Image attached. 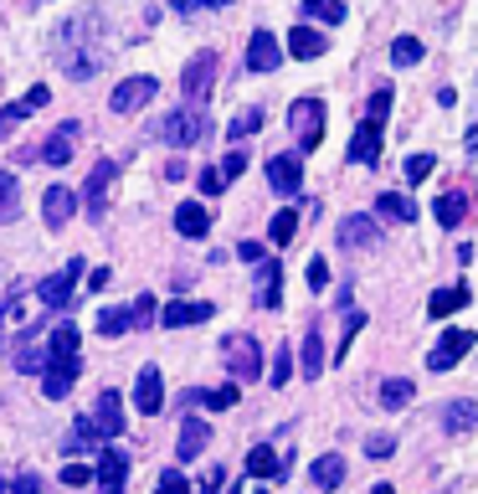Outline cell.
<instances>
[{
	"label": "cell",
	"mask_w": 478,
	"mask_h": 494,
	"mask_svg": "<svg viewBox=\"0 0 478 494\" xmlns=\"http://www.w3.org/2000/svg\"><path fill=\"white\" fill-rule=\"evenodd\" d=\"M78 350H83V329L78 325H52L46 329V361H42V396L63 402L72 381H78Z\"/></svg>",
	"instance_id": "cell-1"
},
{
	"label": "cell",
	"mask_w": 478,
	"mask_h": 494,
	"mask_svg": "<svg viewBox=\"0 0 478 494\" xmlns=\"http://www.w3.org/2000/svg\"><path fill=\"white\" fill-rule=\"evenodd\" d=\"M206 129H211L206 108H201V103H186V108H170L165 119H160V140L175 144V149H186V144L206 140Z\"/></svg>",
	"instance_id": "cell-2"
},
{
	"label": "cell",
	"mask_w": 478,
	"mask_h": 494,
	"mask_svg": "<svg viewBox=\"0 0 478 494\" xmlns=\"http://www.w3.org/2000/svg\"><path fill=\"white\" fill-rule=\"evenodd\" d=\"M222 361H227L231 381H257L263 376V345L252 335H227L222 340Z\"/></svg>",
	"instance_id": "cell-3"
},
{
	"label": "cell",
	"mask_w": 478,
	"mask_h": 494,
	"mask_svg": "<svg viewBox=\"0 0 478 494\" xmlns=\"http://www.w3.org/2000/svg\"><path fill=\"white\" fill-rule=\"evenodd\" d=\"M289 124H293V140H298V155L324 144V103L319 98H298L289 108Z\"/></svg>",
	"instance_id": "cell-4"
},
{
	"label": "cell",
	"mask_w": 478,
	"mask_h": 494,
	"mask_svg": "<svg viewBox=\"0 0 478 494\" xmlns=\"http://www.w3.org/2000/svg\"><path fill=\"white\" fill-rule=\"evenodd\" d=\"M11 361H16V370H26V376H42V361H46V325L42 319H26L21 325L16 345H11Z\"/></svg>",
	"instance_id": "cell-5"
},
{
	"label": "cell",
	"mask_w": 478,
	"mask_h": 494,
	"mask_svg": "<svg viewBox=\"0 0 478 494\" xmlns=\"http://www.w3.org/2000/svg\"><path fill=\"white\" fill-rule=\"evenodd\" d=\"M78 278H83V258H72L63 273L42 278V284H37V299H42V309H67V304H72V299H78Z\"/></svg>",
	"instance_id": "cell-6"
},
{
	"label": "cell",
	"mask_w": 478,
	"mask_h": 494,
	"mask_svg": "<svg viewBox=\"0 0 478 494\" xmlns=\"http://www.w3.org/2000/svg\"><path fill=\"white\" fill-rule=\"evenodd\" d=\"M155 93H160V78L139 72V78H124L113 93H108V108H113V114H134V108L155 103Z\"/></svg>",
	"instance_id": "cell-7"
},
{
	"label": "cell",
	"mask_w": 478,
	"mask_h": 494,
	"mask_svg": "<svg viewBox=\"0 0 478 494\" xmlns=\"http://www.w3.org/2000/svg\"><path fill=\"white\" fill-rule=\"evenodd\" d=\"M334 243L350 247V252H365V247H381V222H375L371 211H355L345 222L334 226Z\"/></svg>",
	"instance_id": "cell-8"
},
{
	"label": "cell",
	"mask_w": 478,
	"mask_h": 494,
	"mask_svg": "<svg viewBox=\"0 0 478 494\" xmlns=\"http://www.w3.org/2000/svg\"><path fill=\"white\" fill-rule=\"evenodd\" d=\"M180 88H186L190 103H206L211 88H216V52H196L186 62V72H180Z\"/></svg>",
	"instance_id": "cell-9"
},
{
	"label": "cell",
	"mask_w": 478,
	"mask_h": 494,
	"mask_svg": "<svg viewBox=\"0 0 478 494\" xmlns=\"http://www.w3.org/2000/svg\"><path fill=\"white\" fill-rule=\"evenodd\" d=\"M119 181V165L113 160H98L93 170H88V181H83V206H88V217L98 222L108 211V185Z\"/></svg>",
	"instance_id": "cell-10"
},
{
	"label": "cell",
	"mask_w": 478,
	"mask_h": 494,
	"mask_svg": "<svg viewBox=\"0 0 478 494\" xmlns=\"http://www.w3.org/2000/svg\"><path fill=\"white\" fill-rule=\"evenodd\" d=\"M474 329H442V340L432 345V355H427V370H453L468 350H474Z\"/></svg>",
	"instance_id": "cell-11"
},
{
	"label": "cell",
	"mask_w": 478,
	"mask_h": 494,
	"mask_svg": "<svg viewBox=\"0 0 478 494\" xmlns=\"http://www.w3.org/2000/svg\"><path fill=\"white\" fill-rule=\"evenodd\" d=\"M211 314H216L211 299H170L155 319H160V329H186V325H206Z\"/></svg>",
	"instance_id": "cell-12"
},
{
	"label": "cell",
	"mask_w": 478,
	"mask_h": 494,
	"mask_svg": "<svg viewBox=\"0 0 478 494\" xmlns=\"http://www.w3.org/2000/svg\"><path fill=\"white\" fill-rule=\"evenodd\" d=\"M242 67H247V72H278V67H283V41L273 37V31H252Z\"/></svg>",
	"instance_id": "cell-13"
},
{
	"label": "cell",
	"mask_w": 478,
	"mask_h": 494,
	"mask_svg": "<svg viewBox=\"0 0 478 494\" xmlns=\"http://www.w3.org/2000/svg\"><path fill=\"white\" fill-rule=\"evenodd\" d=\"M268 185L273 191H278V196H298V191H304V160H298V155H289V149H283V155H273L268 160Z\"/></svg>",
	"instance_id": "cell-14"
},
{
	"label": "cell",
	"mask_w": 478,
	"mask_h": 494,
	"mask_svg": "<svg viewBox=\"0 0 478 494\" xmlns=\"http://www.w3.org/2000/svg\"><path fill=\"white\" fill-rule=\"evenodd\" d=\"M93 428H98L104 443L124 438V396H119V391H104V396H98V407H93Z\"/></svg>",
	"instance_id": "cell-15"
},
{
	"label": "cell",
	"mask_w": 478,
	"mask_h": 494,
	"mask_svg": "<svg viewBox=\"0 0 478 494\" xmlns=\"http://www.w3.org/2000/svg\"><path fill=\"white\" fill-rule=\"evenodd\" d=\"M134 407L145 412V417L165 412V376H160V366L139 370V381H134Z\"/></svg>",
	"instance_id": "cell-16"
},
{
	"label": "cell",
	"mask_w": 478,
	"mask_h": 494,
	"mask_svg": "<svg viewBox=\"0 0 478 494\" xmlns=\"http://www.w3.org/2000/svg\"><path fill=\"white\" fill-rule=\"evenodd\" d=\"M98 490L104 494H124V484H129V458H124V448H104L98 453Z\"/></svg>",
	"instance_id": "cell-17"
},
{
	"label": "cell",
	"mask_w": 478,
	"mask_h": 494,
	"mask_svg": "<svg viewBox=\"0 0 478 494\" xmlns=\"http://www.w3.org/2000/svg\"><path fill=\"white\" fill-rule=\"evenodd\" d=\"M206 443H211L206 417H186V422H180V443H175V458H180V464H196V458H206Z\"/></svg>",
	"instance_id": "cell-18"
},
{
	"label": "cell",
	"mask_w": 478,
	"mask_h": 494,
	"mask_svg": "<svg viewBox=\"0 0 478 494\" xmlns=\"http://www.w3.org/2000/svg\"><path fill=\"white\" fill-rule=\"evenodd\" d=\"M83 134V124L78 119H67V124H57V134L42 144V165H52V170H63V165H72V140Z\"/></svg>",
	"instance_id": "cell-19"
},
{
	"label": "cell",
	"mask_w": 478,
	"mask_h": 494,
	"mask_svg": "<svg viewBox=\"0 0 478 494\" xmlns=\"http://www.w3.org/2000/svg\"><path fill=\"white\" fill-rule=\"evenodd\" d=\"M72 211H78V196H72L67 185H52L42 196V222L52 226V232H63V226L72 222Z\"/></svg>",
	"instance_id": "cell-20"
},
{
	"label": "cell",
	"mask_w": 478,
	"mask_h": 494,
	"mask_svg": "<svg viewBox=\"0 0 478 494\" xmlns=\"http://www.w3.org/2000/svg\"><path fill=\"white\" fill-rule=\"evenodd\" d=\"M289 464L293 458H283V453L268 448V443H257V448L247 453V479H289Z\"/></svg>",
	"instance_id": "cell-21"
},
{
	"label": "cell",
	"mask_w": 478,
	"mask_h": 494,
	"mask_svg": "<svg viewBox=\"0 0 478 494\" xmlns=\"http://www.w3.org/2000/svg\"><path fill=\"white\" fill-rule=\"evenodd\" d=\"M257 304L263 309L283 304V263H278V258H263V263H257Z\"/></svg>",
	"instance_id": "cell-22"
},
{
	"label": "cell",
	"mask_w": 478,
	"mask_h": 494,
	"mask_svg": "<svg viewBox=\"0 0 478 494\" xmlns=\"http://www.w3.org/2000/svg\"><path fill=\"white\" fill-rule=\"evenodd\" d=\"M375 160H381V124L365 119L350 140V165H375Z\"/></svg>",
	"instance_id": "cell-23"
},
{
	"label": "cell",
	"mask_w": 478,
	"mask_h": 494,
	"mask_svg": "<svg viewBox=\"0 0 478 494\" xmlns=\"http://www.w3.org/2000/svg\"><path fill=\"white\" fill-rule=\"evenodd\" d=\"M432 211H437L442 226H457L463 217H468V185H448V191L432 201Z\"/></svg>",
	"instance_id": "cell-24"
},
{
	"label": "cell",
	"mask_w": 478,
	"mask_h": 494,
	"mask_svg": "<svg viewBox=\"0 0 478 494\" xmlns=\"http://www.w3.org/2000/svg\"><path fill=\"white\" fill-rule=\"evenodd\" d=\"M175 232H180V237H190V243H196V237H206V232H211V211L201 201L175 206Z\"/></svg>",
	"instance_id": "cell-25"
},
{
	"label": "cell",
	"mask_w": 478,
	"mask_h": 494,
	"mask_svg": "<svg viewBox=\"0 0 478 494\" xmlns=\"http://www.w3.org/2000/svg\"><path fill=\"white\" fill-rule=\"evenodd\" d=\"M324 47H330V37H324V31H314V26H293V31H289V57L314 62V57H324Z\"/></svg>",
	"instance_id": "cell-26"
},
{
	"label": "cell",
	"mask_w": 478,
	"mask_h": 494,
	"mask_svg": "<svg viewBox=\"0 0 478 494\" xmlns=\"http://www.w3.org/2000/svg\"><path fill=\"white\" fill-rule=\"evenodd\" d=\"M468 299H474L468 284H448V288H437L432 299H427V314H432V319H448V314H457Z\"/></svg>",
	"instance_id": "cell-27"
},
{
	"label": "cell",
	"mask_w": 478,
	"mask_h": 494,
	"mask_svg": "<svg viewBox=\"0 0 478 494\" xmlns=\"http://www.w3.org/2000/svg\"><path fill=\"white\" fill-rule=\"evenodd\" d=\"M442 428L457 432V438H463V432H474L478 428V402H468V396L448 402V407H442Z\"/></svg>",
	"instance_id": "cell-28"
},
{
	"label": "cell",
	"mask_w": 478,
	"mask_h": 494,
	"mask_svg": "<svg viewBox=\"0 0 478 494\" xmlns=\"http://www.w3.org/2000/svg\"><path fill=\"white\" fill-rule=\"evenodd\" d=\"M298 366H304V376H324V329H319V325L304 329V345H298Z\"/></svg>",
	"instance_id": "cell-29"
},
{
	"label": "cell",
	"mask_w": 478,
	"mask_h": 494,
	"mask_svg": "<svg viewBox=\"0 0 478 494\" xmlns=\"http://www.w3.org/2000/svg\"><path fill=\"white\" fill-rule=\"evenodd\" d=\"M375 211H381L386 222H416V201L401 196V191H381V196H375Z\"/></svg>",
	"instance_id": "cell-30"
},
{
	"label": "cell",
	"mask_w": 478,
	"mask_h": 494,
	"mask_svg": "<svg viewBox=\"0 0 478 494\" xmlns=\"http://www.w3.org/2000/svg\"><path fill=\"white\" fill-rule=\"evenodd\" d=\"M412 396H416L412 376H386V381H381V407H386V412L412 407Z\"/></svg>",
	"instance_id": "cell-31"
},
{
	"label": "cell",
	"mask_w": 478,
	"mask_h": 494,
	"mask_svg": "<svg viewBox=\"0 0 478 494\" xmlns=\"http://www.w3.org/2000/svg\"><path fill=\"white\" fill-rule=\"evenodd\" d=\"M314 484H319L324 494H334L340 484H345V458H340V453H324V458L314 464Z\"/></svg>",
	"instance_id": "cell-32"
},
{
	"label": "cell",
	"mask_w": 478,
	"mask_h": 494,
	"mask_svg": "<svg viewBox=\"0 0 478 494\" xmlns=\"http://www.w3.org/2000/svg\"><path fill=\"white\" fill-rule=\"evenodd\" d=\"M190 402H201V407H206V412H227V407H237V402H242V391H237V381H227V387L196 391Z\"/></svg>",
	"instance_id": "cell-33"
},
{
	"label": "cell",
	"mask_w": 478,
	"mask_h": 494,
	"mask_svg": "<svg viewBox=\"0 0 478 494\" xmlns=\"http://www.w3.org/2000/svg\"><path fill=\"white\" fill-rule=\"evenodd\" d=\"M21 217V185L11 170H0V222H16Z\"/></svg>",
	"instance_id": "cell-34"
},
{
	"label": "cell",
	"mask_w": 478,
	"mask_h": 494,
	"mask_svg": "<svg viewBox=\"0 0 478 494\" xmlns=\"http://www.w3.org/2000/svg\"><path fill=\"white\" fill-rule=\"evenodd\" d=\"M293 232H298V211H293V206H283V211L268 222V243H273V247H289Z\"/></svg>",
	"instance_id": "cell-35"
},
{
	"label": "cell",
	"mask_w": 478,
	"mask_h": 494,
	"mask_svg": "<svg viewBox=\"0 0 478 494\" xmlns=\"http://www.w3.org/2000/svg\"><path fill=\"white\" fill-rule=\"evenodd\" d=\"M134 329V319H129V304H113L98 314V335H108V340H119V335H129Z\"/></svg>",
	"instance_id": "cell-36"
},
{
	"label": "cell",
	"mask_w": 478,
	"mask_h": 494,
	"mask_svg": "<svg viewBox=\"0 0 478 494\" xmlns=\"http://www.w3.org/2000/svg\"><path fill=\"white\" fill-rule=\"evenodd\" d=\"M257 129H263V108H257V103H247V108H242V114H237V119L227 124L231 140H252Z\"/></svg>",
	"instance_id": "cell-37"
},
{
	"label": "cell",
	"mask_w": 478,
	"mask_h": 494,
	"mask_svg": "<svg viewBox=\"0 0 478 494\" xmlns=\"http://www.w3.org/2000/svg\"><path fill=\"white\" fill-rule=\"evenodd\" d=\"M422 57H427V47H422L416 37H396L391 41V62H396V67H416Z\"/></svg>",
	"instance_id": "cell-38"
},
{
	"label": "cell",
	"mask_w": 478,
	"mask_h": 494,
	"mask_svg": "<svg viewBox=\"0 0 478 494\" xmlns=\"http://www.w3.org/2000/svg\"><path fill=\"white\" fill-rule=\"evenodd\" d=\"M98 443H104V438H98V428H93V417H78V422H72V448H83V453H104Z\"/></svg>",
	"instance_id": "cell-39"
},
{
	"label": "cell",
	"mask_w": 478,
	"mask_h": 494,
	"mask_svg": "<svg viewBox=\"0 0 478 494\" xmlns=\"http://www.w3.org/2000/svg\"><path fill=\"white\" fill-rule=\"evenodd\" d=\"M432 155H407V160H401V175H407V185H422L427 181V175H432Z\"/></svg>",
	"instance_id": "cell-40"
},
{
	"label": "cell",
	"mask_w": 478,
	"mask_h": 494,
	"mask_svg": "<svg viewBox=\"0 0 478 494\" xmlns=\"http://www.w3.org/2000/svg\"><path fill=\"white\" fill-rule=\"evenodd\" d=\"M365 329V314L360 309H345V329H340V350H334V361H345V350H350V340Z\"/></svg>",
	"instance_id": "cell-41"
},
{
	"label": "cell",
	"mask_w": 478,
	"mask_h": 494,
	"mask_svg": "<svg viewBox=\"0 0 478 494\" xmlns=\"http://www.w3.org/2000/svg\"><path fill=\"white\" fill-rule=\"evenodd\" d=\"M26 114H31V108H26L21 98H16V103H5V108H0V140H11V134H16V124H21Z\"/></svg>",
	"instance_id": "cell-42"
},
{
	"label": "cell",
	"mask_w": 478,
	"mask_h": 494,
	"mask_svg": "<svg viewBox=\"0 0 478 494\" xmlns=\"http://www.w3.org/2000/svg\"><path fill=\"white\" fill-rule=\"evenodd\" d=\"M155 314H160V309H155V299H149V294H139V299L129 304V319H134V329H149V325H155Z\"/></svg>",
	"instance_id": "cell-43"
},
{
	"label": "cell",
	"mask_w": 478,
	"mask_h": 494,
	"mask_svg": "<svg viewBox=\"0 0 478 494\" xmlns=\"http://www.w3.org/2000/svg\"><path fill=\"white\" fill-rule=\"evenodd\" d=\"M386 114H391V88H375V93H371V108H365V119L386 129Z\"/></svg>",
	"instance_id": "cell-44"
},
{
	"label": "cell",
	"mask_w": 478,
	"mask_h": 494,
	"mask_svg": "<svg viewBox=\"0 0 478 494\" xmlns=\"http://www.w3.org/2000/svg\"><path fill=\"white\" fill-rule=\"evenodd\" d=\"M196 185H201V196H222V191H227V175H222L216 165H206V170L196 175Z\"/></svg>",
	"instance_id": "cell-45"
},
{
	"label": "cell",
	"mask_w": 478,
	"mask_h": 494,
	"mask_svg": "<svg viewBox=\"0 0 478 494\" xmlns=\"http://www.w3.org/2000/svg\"><path fill=\"white\" fill-rule=\"evenodd\" d=\"M289 370H293V350H289V340H283V350H278V361H273V387H289Z\"/></svg>",
	"instance_id": "cell-46"
},
{
	"label": "cell",
	"mask_w": 478,
	"mask_h": 494,
	"mask_svg": "<svg viewBox=\"0 0 478 494\" xmlns=\"http://www.w3.org/2000/svg\"><path fill=\"white\" fill-rule=\"evenodd\" d=\"M155 494H190L186 473H180V469H165V473H160V484H155Z\"/></svg>",
	"instance_id": "cell-47"
},
{
	"label": "cell",
	"mask_w": 478,
	"mask_h": 494,
	"mask_svg": "<svg viewBox=\"0 0 478 494\" xmlns=\"http://www.w3.org/2000/svg\"><path fill=\"white\" fill-rule=\"evenodd\" d=\"M304 11H309L314 21H330V26H340V21H345V5H340V0H324V5H304Z\"/></svg>",
	"instance_id": "cell-48"
},
{
	"label": "cell",
	"mask_w": 478,
	"mask_h": 494,
	"mask_svg": "<svg viewBox=\"0 0 478 494\" xmlns=\"http://www.w3.org/2000/svg\"><path fill=\"white\" fill-rule=\"evenodd\" d=\"M365 453H371V458H391L396 438H391V432H375V438H365Z\"/></svg>",
	"instance_id": "cell-49"
},
{
	"label": "cell",
	"mask_w": 478,
	"mask_h": 494,
	"mask_svg": "<svg viewBox=\"0 0 478 494\" xmlns=\"http://www.w3.org/2000/svg\"><path fill=\"white\" fill-rule=\"evenodd\" d=\"M63 484H67V490H83V484H93V469H88V464H67Z\"/></svg>",
	"instance_id": "cell-50"
},
{
	"label": "cell",
	"mask_w": 478,
	"mask_h": 494,
	"mask_svg": "<svg viewBox=\"0 0 478 494\" xmlns=\"http://www.w3.org/2000/svg\"><path fill=\"white\" fill-rule=\"evenodd\" d=\"M216 170H222V175H227V185H231V181H237V175H242V170H247V155H242V149H231L227 160L216 165Z\"/></svg>",
	"instance_id": "cell-51"
},
{
	"label": "cell",
	"mask_w": 478,
	"mask_h": 494,
	"mask_svg": "<svg viewBox=\"0 0 478 494\" xmlns=\"http://www.w3.org/2000/svg\"><path fill=\"white\" fill-rule=\"evenodd\" d=\"M237 258H242V263H263V243H252V237H242V243H237Z\"/></svg>",
	"instance_id": "cell-52"
},
{
	"label": "cell",
	"mask_w": 478,
	"mask_h": 494,
	"mask_svg": "<svg viewBox=\"0 0 478 494\" xmlns=\"http://www.w3.org/2000/svg\"><path fill=\"white\" fill-rule=\"evenodd\" d=\"M330 284V263H324V258H314L309 263V288H324Z\"/></svg>",
	"instance_id": "cell-53"
},
{
	"label": "cell",
	"mask_w": 478,
	"mask_h": 494,
	"mask_svg": "<svg viewBox=\"0 0 478 494\" xmlns=\"http://www.w3.org/2000/svg\"><path fill=\"white\" fill-rule=\"evenodd\" d=\"M108 278H113L108 268H93V273H88V288H83V294H104V288H108Z\"/></svg>",
	"instance_id": "cell-54"
},
{
	"label": "cell",
	"mask_w": 478,
	"mask_h": 494,
	"mask_svg": "<svg viewBox=\"0 0 478 494\" xmlns=\"http://www.w3.org/2000/svg\"><path fill=\"white\" fill-rule=\"evenodd\" d=\"M170 5H175V11H201V5H211V11H222V5H227V0H170Z\"/></svg>",
	"instance_id": "cell-55"
},
{
	"label": "cell",
	"mask_w": 478,
	"mask_h": 494,
	"mask_svg": "<svg viewBox=\"0 0 478 494\" xmlns=\"http://www.w3.org/2000/svg\"><path fill=\"white\" fill-rule=\"evenodd\" d=\"M16 494H42V473H21V479H16Z\"/></svg>",
	"instance_id": "cell-56"
},
{
	"label": "cell",
	"mask_w": 478,
	"mask_h": 494,
	"mask_svg": "<svg viewBox=\"0 0 478 494\" xmlns=\"http://www.w3.org/2000/svg\"><path fill=\"white\" fill-rule=\"evenodd\" d=\"M165 175H170V181H186L190 165H186V160H170V165H165Z\"/></svg>",
	"instance_id": "cell-57"
},
{
	"label": "cell",
	"mask_w": 478,
	"mask_h": 494,
	"mask_svg": "<svg viewBox=\"0 0 478 494\" xmlns=\"http://www.w3.org/2000/svg\"><path fill=\"white\" fill-rule=\"evenodd\" d=\"M371 494H396V490H391V484H375V490H371Z\"/></svg>",
	"instance_id": "cell-58"
},
{
	"label": "cell",
	"mask_w": 478,
	"mask_h": 494,
	"mask_svg": "<svg viewBox=\"0 0 478 494\" xmlns=\"http://www.w3.org/2000/svg\"><path fill=\"white\" fill-rule=\"evenodd\" d=\"M227 494H247V484H231V490Z\"/></svg>",
	"instance_id": "cell-59"
},
{
	"label": "cell",
	"mask_w": 478,
	"mask_h": 494,
	"mask_svg": "<svg viewBox=\"0 0 478 494\" xmlns=\"http://www.w3.org/2000/svg\"><path fill=\"white\" fill-rule=\"evenodd\" d=\"M304 5H324V0H304Z\"/></svg>",
	"instance_id": "cell-60"
},
{
	"label": "cell",
	"mask_w": 478,
	"mask_h": 494,
	"mask_svg": "<svg viewBox=\"0 0 478 494\" xmlns=\"http://www.w3.org/2000/svg\"><path fill=\"white\" fill-rule=\"evenodd\" d=\"M0 350H5V335H0Z\"/></svg>",
	"instance_id": "cell-61"
}]
</instances>
